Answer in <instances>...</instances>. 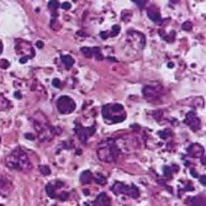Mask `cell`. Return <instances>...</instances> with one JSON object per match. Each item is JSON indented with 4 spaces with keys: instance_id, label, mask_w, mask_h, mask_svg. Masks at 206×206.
<instances>
[{
    "instance_id": "obj_1",
    "label": "cell",
    "mask_w": 206,
    "mask_h": 206,
    "mask_svg": "<svg viewBox=\"0 0 206 206\" xmlns=\"http://www.w3.org/2000/svg\"><path fill=\"white\" fill-rule=\"evenodd\" d=\"M6 166L10 169L19 170V172H29L32 168V163L29 156L21 148L14 149L6 157Z\"/></svg>"
},
{
    "instance_id": "obj_2",
    "label": "cell",
    "mask_w": 206,
    "mask_h": 206,
    "mask_svg": "<svg viewBox=\"0 0 206 206\" xmlns=\"http://www.w3.org/2000/svg\"><path fill=\"white\" fill-rule=\"evenodd\" d=\"M33 126L37 132L38 139L41 142L51 141L55 136V128L51 126L46 119V116L42 113H37L33 116Z\"/></svg>"
},
{
    "instance_id": "obj_3",
    "label": "cell",
    "mask_w": 206,
    "mask_h": 206,
    "mask_svg": "<svg viewBox=\"0 0 206 206\" xmlns=\"http://www.w3.org/2000/svg\"><path fill=\"white\" fill-rule=\"evenodd\" d=\"M106 124H120L126 120V111L121 104H108L101 110Z\"/></svg>"
},
{
    "instance_id": "obj_4",
    "label": "cell",
    "mask_w": 206,
    "mask_h": 206,
    "mask_svg": "<svg viewBox=\"0 0 206 206\" xmlns=\"http://www.w3.org/2000/svg\"><path fill=\"white\" fill-rule=\"evenodd\" d=\"M120 154V149L116 146V142L114 139H108L105 146H100L97 149V157L101 162H114Z\"/></svg>"
},
{
    "instance_id": "obj_5",
    "label": "cell",
    "mask_w": 206,
    "mask_h": 206,
    "mask_svg": "<svg viewBox=\"0 0 206 206\" xmlns=\"http://www.w3.org/2000/svg\"><path fill=\"white\" fill-rule=\"evenodd\" d=\"M57 109L61 114L67 115L75 110V101L69 96H61L57 100Z\"/></svg>"
},
{
    "instance_id": "obj_6",
    "label": "cell",
    "mask_w": 206,
    "mask_h": 206,
    "mask_svg": "<svg viewBox=\"0 0 206 206\" xmlns=\"http://www.w3.org/2000/svg\"><path fill=\"white\" fill-rule=\"evenodd\" d=\"M15 51L17 55H21L26 58H32L35 56V51L31 46L30 42L24 41V40H16V46H15Z\"/></svg>"
},
{
    "instance_id": "obj_7",
    "label": "cell",
    "mask_w": 206,
    "mask_h": 206,
    "mask_svg": "<svg viewBox=\"0 0 206 206\" xmlns=\"http://www.w3.org/2000/svg\"><path fill=\"white\" fill-rule=\"evenodd\" d=\"M127 41L131 43L132 47H135L137 49H142L146 44L144 35L138 31H128L127 32Z\"/></svg>"
},
{
    "instance_id": "obj_8",
    "label": "cell",
    "mask_w": 206,
    "mask_h": 206,
    "mask_svg": "<svg viewBox=\"0 0 206 206\" xmlns=\"http://www.w3.org/2000/svg\"><path fill=\"white\" fill-rule=\"evenodd\" d=\"M95 130H96L95 126L83 127V126H80V125H77L74 131H75V135L78 136V138L80 139V142H82V143H85V142L89 139V137L93 136V133L95 132Z\"/></svg>"
},
{
    "instance_id": "obj_9",
    "label": "cell",
    "mask_w": 206,
    "mask_h": 206,
    "mask_svg": "<svg viewBox=\"0 0 206 206\" xmlns=\"http://www.w3.org/2000/svg\"><path fill=\"white\" fill-rule=\"evenodd\" d=\"M184 122L193 130V131H199L200 127H201V121L200 119L197 117V115L194 113V111H190L186 114L185 119H184Z\"/></svg>"
},
{
    "instance_id": "obj_10",
    "label": "cell",
    "mask_w": 206,
    "mask_h": 206,
    "mask_svg": "<svg viewBox=\"0 0 206 206\" xmlns=\"http://www.w3.org/2000/svg\"><path fill=\"white\" fill-rule=\"evenodd\" d=\"M143 95L147 100H153L161 95L162 93V86L158 85V86H154V85H146L143 88Z\"/></svg>"
},
{
    "instance_id": "obj_11",
    "label": "cell",
    "mask_w": 206,
    "mask_h": 206,
    "mask_svg": "<svg viewBox=\"0 0 206 206\" xmlns=\"http://www.w3.org/2000/svg\"><path fill=\"white\" fill-rule=\"evenodd\" d=\"M13 190V184L10 183L9 179H6L5 177L0 175V195H3L4 197H6Z\"/></svg>"
},
{
    "instance_id": "obj_12",
    "label": "cell",
    "mask_w": 206,
    "mask_h": 206,
    "mask_svg": "<svg viewBox=\"0 0 206 206\" xmlns=\"http://www.w3.org/2000/svg\"><path fill=\"white\" fill-rule=\"evenodd\" d=\"M130 189H131V186H127V185H125L124 183H120V181H117V183H115L114 185H113V191L115 193V194H130Z\"/></svg>"
},
{
    "instance_id": "obj_13",
    "label": "cell",
    "mask_w": 206,
    "mask_h": 206,
    "mask_svg": "<svg viewBox=\"0 0 206 206\" xmlns=\"http://www.w3.org/2000/svg\"><path fill=\"white\" fill-rule=\"evenodd\" d=\"M147 15H148V17H149L152 21H154V22H161V21H162V16H161L159 10H158L157 8H154V6H152V8H149V9L147 10Z\"/></svg>"
},
{
    "instance_id": "obj_14",
    "label": "cell",
    "mask_w": 206,
    "mask_h": 206,
    "mask_svg": "<svg viewBox=\"0 0 206 206\" xmlns=\"http://www.w3.org/2000/svg\"><path fill=\"white\" fill-rule=\"evenodd\" d=\"M110 197L105 194V193H101L97 197H96V200H95V205L96 206H110Z\"/></svg>"
},
{
    "instance_id": "obj_15",
    "label": "cell",
    "mask_w": 206,
    "mask_h": 206,
    "mask_svg": "<svg viewBox=\"0 0 206 206\" xmlns=\"http://www.w3.org/2000/svg\"><path fill=\"white\" fill-rule=\"evenodd\" d=\"M93 178H94L93 173L90 170H85V172H83L80 174V183L82 184H89V183H91L94 180Z\"/></svg>"
},
{
    "instance_id": "obj_16",
    "label": "cell",
    "mask_w": 206,
    "mask_h": 206,
    "mask_svg": "<svg viewBox=\"0 0 206 206\" xmlns=\"http://www.w3.org/2000/svg\"><path fill=\"white\" fill-rule=\"evenodd\" d=\"M10 106H11V102L6 97H4L3 95H0V111L8 110V109H10Z\"/></svg>"
},
{
    "instance_id": "obj_17",
    "label": "cell",
    "mask_w": 206,
    "mask_h": 206,
    "mask_svg": "<svg viewBox=\"0 0 206 206\" xmlns=\"http://www.w3.org/2000/svg\"><path fill=\"white\" fill-rule=\"evenodd\" d=\"M62 62H63V64L66 66L67 69H71L74 64V59L71 56H62Z\"/></svg>"
},
{
    "instance_id": "obj_18",
    "label": "cell",
    "mask_w": 206,
    "mask_h": 206,
    "mask_svg": "<svg viewBox=\"0 0 206 206\" xmlns=\"http://www.w3.org/2000/svg\"><path fill=\"white\" fill-rule=\"evenodd\" d=\"M46 193L49 197H52V199H56L57 197V194H56V186H53L52 184H48L46 185Z\"/></svg>"
},
{
    "instance_id": "obj_19",
    "label": "cell",
    "mask_w": 206,
    "mask_h": 206,
    "mask_svg": "<svg viewBox=\"0 0 206 206\" xmlns=\"http://www.w3.org/2000/svg\"><path fill=\"white\" fill-rule=\"evenodd\" d=\"M193 206H205V196L202 195L196 196L193 201Z\"/></svg>"
},
{
    "instance_id": "obj_20",
    "label": "cell",
    "mask_w": 206,
    "mask_h": 206,
    "mask_svg": "<svg viewBox=\"0 0 206 206\" xmlns=\"http://www.w3.org/2000/svg\"><path fill=\"white\" fill-rule=\"evenodd\" d=\"M91 49H93V56H95V58H96L97 61H102V59H104V56H102L101 49H100L99 47H94V48H91Z\"/></svg>"
},
{
    "instance_id": "obj_21",
    "label": "cell",
    "mask_w": 206,
    "mask_h": 206,
    "mask_svg": "<svg viewBox=\"0 0 206 206\" xmlns=\"http://www.w3.org/2000/svg\"><path fill=\"white\" fill-rule=\"evenodd\" d=\"M128 196H131L132 199H137V197L139 196V190H138V188H137V186H131Z\"/></svg>"
},
{
    "instance_id": "obj_22",
    "label": "cell",
    "mask_w": 206,
    "mask_h": 206,
    "mask_svg": "<svg viewBox=\"0 0 206 206\" xmlns=\"http://www.w3.org/2000/svg\"><path fill=\"white\" fill-rule=\"evenodd\" d=\"M82 53L86 58H91L93 57V49L90 47H82Z\"/></svg>"
},
{
    "instance_id": "obj_23",
    "label": "cell",
    "mask_w": 206,
    "mask_h": 206,
    "mask_svg": "<svg viewBox=\"0 0 206 206\" xmlns=\"http://www.w3.org/2000/svg\"><path fill=\"white\" fill-rule=\"evenodd\" d=\"M93 179H95V181H96L97 184H100V185H104V184L106 183V178H105L104 175H101V174H96L95 178H93Z\"/></svg>"
},
{
    "instance_id": "obj_24",
    "label": "cell",
    "mask_w": 206,
    "mask_h": 206,
    "mask_svg": "<svg viewBox=\"0 0 206 206\" xmlns=\"http://www.w3.org/2000/svg\"><path fill=\"white\" fill-rule=\"evenodd\" d=\"M119 32H120V26H119V25H116V26H114V27H113L111 32H108V35H109V37H114V36H117V35H119Z\"/></svg>"
},
{
    "instance_id": "obj_25",
    "label": "cell",
    "mask_w": 206,
    "mask_h": 206,
    "mask_svg": "<svg viewBox=\"0 0 206 206\" xmlns=\"http://www.w3.org/2000/svg\"><path fill=\"white\" fill-rule=\"evenodd\" d=\"M163 174H164V177H166L167 179L172 178V169H170L168 166H164V168H163Z\"/></svg>"
},
{
    "instance_id": "obj_26",
    "label": "cell",
    "mask_w": 206,
    "mask_h": 206,
    "mask_svg": "<svg viewBox=\"0 0 206 206\" xmlns=\"http://www.w3.org/2000/svg\"><path fill=\"white\" fill-rule=\"evenodd\" d=\"M40 172H41L43 175H49V174H51V169H49V167H47V166H41V167H40Z\"/></svg>"
},
{
    "instance_id": "obj_27",
    "label": "cell",
    "mask_w": 206,
    "mask_h": 206,
    "mask_svg": "<svg viewBox=\"0 0 206 206\" xmlns=\"http://www.w3.org/2000/svg\"><path fill=\"white\" fill-rule=\"evenodd\" d=\"M59 6V3L58 2H49L48 3V8L51 9V10H55V9H57Z\"/></svg>"
},
{
    "instance_id": "obj_28",
    "label": "cell",
    "mask_w": 206,
    "mask_h": 206,
    "mask_svg": "<svg viewBox=\"0 0 206 206\" xmlns=\"http://www.w3.org/2000/svg\"><path fill=\"white\" fill-rule=\"evenodd\" d=\"M183 30H185V31H190L191 29H193V24L191 22H189V21H186V22H184L183 24Z\"/></svg>"
},
{
    "instance_id": "obj_29",
    "label": "cell",
    "mask_w": 206,
    "mask_h": 206,
    "mask_svg": "<svg viewBox=\"0 0 206 206\" xmlns=\"http://www.w3.org/2000/svg\"><path fill=\"white\" fill-rule=\"evenodd\" d=\"M9 66H10L9 61H6V59H0V68L5 69V68H8Z\"/></svg>"
},
{
    "instance_id": "obj_30",
    "label": "cell",
    "mask_w": 206,
    "mask_h": 206,
    "mask_svg": "<svg viewBox=\"0 0 206 206\" xmlns=\"http://www.w3.org/2000/svg\"><path fill=\"white\" fill-rule=\"evenodd\" d=\"M52 85L56 86V88H61V80L57 79V78H55V79L52 80Z\"/></svg>"
},
{
    "instance_id": "obj_31",
    "label": "cell",
    "mask_w": 206,
    "mask_h": 206,
    "mask_svg": "<svg viewBox=\"0 0 206 206\" xmlns=\"http://www.w3.org/2000/svg\"><path fill=\"white\" fill-rule=\"evenodd\" d=\"M71 6H72V5H71V3H69V2H64V3L62 4V9H63V10H69V9H71Z\"/></svg>"
},
{
    "instance_id": "obj_32",
    "label": "cell",
    "mask_w": 206,
    "mask_h": 206,
    "mask_svg": "<svg viewBox=\"0 0 206 206\" xmlns=\"http://www.w3.org/2000/svg\"><path fill=\"white\" fill-rule=\"evenodd\" d=\"M200 157H201V164L205 167V164H206V161H205V151L200 154Z\"/></svg>"
},
{
    "instance_id": "obj_33",
    "label": "cell",
    "mask_w": 206,
    "mask_h": 206,
    "mask_svg": "<svg viewBox=\"0 0 206 206\" xmlns=\"http://www.w3.org/2000/svg\"><path fill=\"white\" fill-rule=\"evenodd\" d=\"M199 178H200V183L205 186V185H206V175H200Z\"/></svg>"
},
{
    "instance_id": "obj_34",
    "label": "cell",
    "mask_w": 206,
    "mask_h": 206,
    "mask_svg": "<svg viewBox=\"0 0 206 206\" xmlns=\"http://www.w3.org/2000/svg\"><path fill=\"white\" fill-rule=\"evenodd\" d=\"M135 4H136L137 6H139V8H143V6L146 5V2H135Z\"/></svg>"
},
{
    "instance_id": "obj_35",
    "label": "cell",
    "mask_w": 206,
    "mask_h": 206,
    "mask_svg": "<svg viewBox=\"0 0 206 206\" xmlns=\"http://www.w3.org/2000/svg\"><path fill=\"white\" fill-rule=\"evenodd\" d=\"M36 46H37L38 48H43V46H44V44H43V42H42V41H37Z\"/></svg>"
},
{
    "instance_id": "obj_36",
    "label": "cell",
    "mask_w": 206,
    "mask_h": 206,
    "mask_svg": "<svg viewBox=\"0 0 206 206\" xmlns=\"http://www.w3.org/2000/svg\"><path fill=\"white\" fill-rule=\"evenodd\" d=\"M14 95H15V97H16V99H21V93H20V91H15V94H14Z\"/></svg>"
},
{
    "instance_id": "obj_37",
    "label": "cell",
    "mask_w": 206,
    "mask_h": 206,
    "mask_svg": "<svg viewBox=\"0 0 206 206\" xmlns=\"http://www.w3.org/2000/svg\"><path fill=\"white\" fill-rule=\"evenodd\" d=\"M25 137H26L27 139H33V135H31V133H26Z\"/></svg>"
},
{
    "instance_id": "obj_38",
    "label": "cell",
    "mask_w": 206,
    "mask_h": 206,
    "mask_svg": "<svg viewBox=\"0 0 206 206\" xmlns=\"http://www.w3.org/2000/svg\"><path fill=\"white\" fill-rule=\"evenodd\" d=\"M190 173H191V175H194V178H199V177H197V173H196V170L191 169V170H190Z\"/></svg>"
},
{
    "instance_id": "obj_39",
    "label": "cell",
    "mask_w": 206,
    "mask_h": 206,
    "mask_svg": "<svg viewBox=\"0 0 206 206\" xmlns=\"http://www.w3.org/2000/svg\"><path fill=\"white\" fill-rule=\"evenodd\" d=\"M29 61V58H26V57H22L21 59H20V63H25V62H27Z\"/></svg>"
},
{
    "instance_id": "obj_40",
    "label": "cell",
    "mask_w": 206,
    "mask_h": 206,
    "mask_svg": "<svg viewBox=\"0 0 206 206\" xmlns=\"http://www.w3.org/2000/svg\"><path fill=\"white\" fill-rule=\"evenodd\" d=\"M3 48H4V46H3V42L0 41V55L3 53Z\"/></svg>"
},
{
    "instance_id": "obj_41",
    "label": "cell",
    "mask_w": 206,
    "mask_h": 206,
    "mask_svg": "<svg viewBox=\"0 0 206 206\" xmlns=\"http://www.w3.org/2000/svg\"><path fill=\"white\" fill-rule=\"evenodd\" d=\"M0 142H2V137H0Z\"/></svg>"
},
{
    "instance_id": "obj_42",
    "label": "cell",
    "mask_w": 206,
    "mask_h": 206,
    "mask_svg": "<svg viewBox=\"0 0 206 206\" xmlns=\"http://www.w3.org/2000/svg\"><path fill=\"white\" fill-rule=\"evenodd\" d=\"M0 206H4V205H0Z\"/></svg>"
}]
</instances>
